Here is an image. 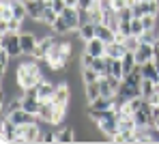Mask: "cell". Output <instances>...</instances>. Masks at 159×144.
<instances>
[{
	"label": "cell",
	"mask_w": 159,
	"mask_h": 144,
	"mask_svg": "<svg viewBox=\"0 0 159 144\" xmlns=\"http://www.w3.org/2000/svg\"><path fill=\"white\" fill-rule=\"evenodd\" d=\"M20 39H22V52H24V56H34V52L39 47V37L34 32H30V30H22Z\"/></svg>",
	"instance_id": "4"
},
{
	"label": "cell",
	"mask_w": 159,
	"mask_h": 144,
	"mask_svg": "<svg viewBox=\"0 0 159 144\" xmlns=\"http://www.w3.org/2000/svg\"><path fill=\"white\" fill-rule=\"evenodd\" d=\"M140 71H142V78H144V80H153L155 84L159 82V69H157V65H155L153 60L140 65Z\"/></svg>",
	"instance_id": "16"
},
{
	"label": "cell",
	"mask_w": 159,
	"mask_h": 144,
	"mask_svg": "<svg viewBox=\"0 0 159 144\" xmlns=\"http://www.w3.org/2000/svg\"><path fill=\"white\" fill-rule=\"evenodd\" d=\"M52 32L60 37V34H69V32H71V28H69V26H67V22H65V20L58 15V20L54 22V26H52Z\"/></svg>",
	"instance_id": "26"
},
{
	"label": "cell",
	"mask_w": 159,
	"mask_h": 144,
	"mask_svg": "<svg viewBox=\"0 0 159 144\" xmlns=\"http://www.w3.org/2000/svg\"><path fill=\"white\" fill-rule=\"evenodd\" d=\"M125 47L129 50V52H135L138 47H140V43H142V39L140 37H135V34H129V37H125Z\"/></svg>",
	"instance_id": "28"
},
{
	"label": "cell",
	"mask_w": 159,
	"mask_h": 144,
	"mask_svg": "<svg viewBox=\"0 0 159 144\" xmlns=\"http://www.w3.org/2000/svg\"><path fill=\"white\" fill-rule=\"evenodd\" d=\"M54 112H56V103L50 99V101H41V106H39V114H37V116H39V120H41V123L52 125Z\"/></svg>",
	"instance_id": "10"
},
{
	"label": "cell",
	"mask_w": 159,
	"mask_h": 144,
	"mask_svg": "<svg viewBox=\"0 0 159 144\" xmlns=\"http://www.w3.org/2000/svg\"><path fill=\"white\" fill-rule=\"evenodd\" d=\"M78 136H75V127H69V125H60L56 129V142L60 144H69V142H75Z\"/></svg>",
	"instance_id": "13"
},
{
	"label": "cell",
	"mask_w": 159,
	"mask_h": 144,
	"mask_svg": "<svg viewBox=\"0 0 159 144\" xmlns=\"http://www.w3.org/2000/svg\"><path fill=\"white\" fill-rule=\"evenodd\" d=\"M39 123H41V120H39ZM39 123H28V125L17 127L15 142H20V144L41 142V138H43V127H39Z\"/></svg>",
	"instance_id": "2"
},
{
	"label": "cell",
	"mask_w": 159,
	"mask_h": 144,
	"mask_svg": "<svg viewBox=\"0 0 159 144\" xmlns=\"http://www.w3.org/2000/svg\"><path fill=\"white\" fill-rule=\"evenodd\" d=\"M131 32L135 34V37H142V34L146 32V28H144V24H142L140 17H133L131 20Z\"/></svg>",
	"instance_id": "29"
},
{
	"label": "cell",
	"mask_w": 159,
	"mask_h": 144,
	"mask_svg": "<svg viewBox=\"0 0 159 144\" xmlns=\"http://www.w3.org/2000/svg\"><path fill=\"white\" fill-rule=\"evenodd\" d=\"M24 2H26V9H28V17L30 20H41L43 9L48 7L50 0H24Z\"/></svg>",
	"instance_id": "11"
},
{
	"label": "cell",
	"mask_w": 159,
	"mask_h": 144,
	"mask_svg": "<svg viewBox=\"0 0 159 144\" xmlns=\"http://www.w3.org/2000/svg\"><path fill=\"white\" fill-rule=\"evenodd\" d=\"M155 90H157V84H155L153 80H142V86H140V95H142L144 99H151Z\"/></svg>",
	"instance_id": "24"
},
{
	"label": "cell",
	"mask_w": 159,
	"mask_h": 144,
	"mask_svg": "<svg viewBox=\"0 0 159 144\" xmlns=\"http://www.w3.org/2000/svg\"><path fill=\"white\" fill-rule=\"evenodd\" d=\"M97 97H101V86H99V80H97V82H90V84H84V99H86V103L95 101Z\"/></svg>",
	"instance_id": "19"
},
{
	"label": "cell",
	"mask_w": 159,
	"mask_h": 144,
	"mask_svg": "<svg viewBox=\"0 0 159 144\" xmlns=\"http://www.w3.org/2000/svg\"><path fill=\"white\" fill-rule=\"evenodd\" d=\"M129 50L125 47V43L123 41H112V43H107V47H106V56L107 58H123L125 54H127Z\"/></svg>",
	"instance_id": "15"
},
{
	"label": "cell",
	"mask_w": 159,
	"mask_h": 144,
	"mask_svg": "<svg viewBox=\"0 0 159 144\" xmlns=\"http://www.w3.org/2000/svg\"><path fill=\"white\" fill-rule=\"evenodd\" d=\"M153 62L157 65V69H159V52H157V50H155V56H153Z\"/></svg>",
	"instance_id": "35"
},
{
	"label": "cell",
	"mask_w": 159,
	"mask_h": 144,
	"mask_svg": "<svg viewBox=\"0 0 159 144\" xmlns=\"http://www.w3.org/2000/svg\"><path fill=\"white\" fill-rule=\"evenodd\" d=\"M7 118H9V120H11L15 127H22V125H28V123H37V120H39V116H37V114H30V112H26L24 108L9 112V114H7Z\"/></svg>",
	"instance_id": "6"
},
{
	"label": "cell",
	"mask_w": 159,
	"mask_h": 144,
	"mask_svg": "<svg viewBox=\"0 0 159 144\" xmlns=\"http://www.w3.org/2000/svg\"><path fill=\"white\" fill-rule=\"evenodd\" d=\"M0 47H4L13 58L24 56L22 52V39H20V32H0Z\"/></svg>",
	"instance_id": "3"
},
{
	"label": "cell",
	"mask_w": 159,
	"mask_h": 144,
	"mask_svg": "<svg viewBox=\"0 0 159 144\" xmlns=\"http://www.w3.org/2000/svg\"><path fill=\"white\" fill-rule=\"evenodd\" d=\"M123 69H125V75L131 73L133 69H138V62H135V54H133V52H127V54L123 56Z\"/></svg>",
	"instance_id": "25"
},
{
	"label": "cell",
	"mask_w": 159,
	"mask_h": 144,
	"mask_svg": "<svg viewBox=\"0 0 159 144\" xmlns=\"http://www.w3.org/2000/svg\"><path fill=\"white\" fill-rule=\"evenodd\" d=\"M97 125V129L101 131V133H106L107 138L112 140L116 133H118V116H114V118H106V120H101V123H95Z\"/></svg>",
	"instance_id": "9"
},
{
	"label": "cell",
	"mask_w": 159,
	"mask_h": 144,
	"mask_svg": "<svg viewBox=\"0 0 159 144\" xmlns=\"http://www.w3.org/2000/svg\"><path fill=\"white\" fill-rule=\"evenodd\" d=\"M71 84L69 82H60V84H56V90H54V97L52 101L56 106H69L71 103Z\"/></svg>",
	"instance_id": "5"
},
{
	"label": "cell",
	"mask_w": 159,
	"mask_h": 144,
	"mask_svg": "<svg viewBox=\"0 0 159 144\" xmlns=\"http://www.w3.org/2000/svg\"><path fill=\"white\" fill-rule=\"evenodd\" d=\"M11 54L4 50V47H0V73H2V78L7 75V71H9V60H11Z\"/></svg>",
	"instance_id": "27"
},
{
	"label": "cell",
	"mask_w": 159,
	"mask_h": 144,
	"mask_svg": "<svg viewBox=\"0 0 159 144\" xmlns=\"http://www.w3.org/2000/svg\"><path fill=\"white\" fill-rule=\"evenodd\" d=\"M144 2H146V0H144Z\"/></svg>",
	"instance_id": "39"
},
{
	"label": "cell",
	"mask_w": 159,
	"mask_h": 144,
	"mask_svg": "<svg viewBox=\"0 0 159 144\" xmlns=\"http://www.w3.org/2000/svg\"><path fill=\"white\" fill-rule=\"evenodd\" d=\"M155 50L159 52V37H157V41H155Z\"/></svg>",
	"instance_id": "37"
},
{
	"label": "cell",
	"mask_w": 159,
	"mask_h": 144,
	"mask_svg": "<svg viewBox=\"0 0 159 144\" xmlns=\"http://www.w3.org/2000/svg\"><path fill=\"white\" fill-rule=\"evenodd\" d=\"M56 20H58V13H56V11L52 9V0H50V2H48V7L43 9V15H41V22H43V24H48V26L52 28V26H54V22H56Z\"/></svg>",
	"instance_id": "23"
},
{
	"label": "cell",
	"mask_w": 159,
	"mask_h": 144,
	"mask_svg": "<svg viewBox=\"0 0 159 144\" xmlns=\"http://www.w3.org/2000/svg\"><path fill=\"white\" fill-rule=\"evenodd\" d=\"M133 54H135V62H138V67H140V65L153 60V56H155V43H146V41H142L140 47H138Z\"/></svg>",
	"instance_id": "8"
},
{
	"label": "cell",
	"mask_w": 159,
	"mask_h": 144,
	"mask_svg": "<svg viewBox=\"0 0 159 144\" xmlns=\"http://www.w3.org/2000/svg\"><path fill=\"white\" fill-rule=\"evenodd\" d=\"M75 34L80 37V41H90V39H95L97 37V24H93V22H84L78 30H75Z\"/></svg>",
	"instance_id": "14"
},
{
	"label": "cell",
	"mask_w": 159,
	"mask_h": 144,
	"mask_svg": "<svg viewBox=\"0 0 159 144\" xmlns=\"http://www.w3.org/2000/svg\"><path fill=\"white\" fill-rule=\"evenodd\" d=\"M107 75H114V78H118V80H123V78H125V69H123V58H110Z\"/></svg>",
	"instance_id": "20"
},
{
	"label": "cell",
	"mask_w": 159,
	"mask_h": 144,
	"mask_svg": "<svg viewBox=\"0 0 159 144\" xmlns=\"http://www.w3.org/2000/svg\"><path fill=\"white\" fill-rule=\"evenodd\" d=\"M157 37H159V30H157Z\"/></svg>",
	"instance_id": "38"
},
{
	"label": "cell",
	"mask_w": 159,
	"mask_h": 144,
	"mask_svg": "<svg viewBox=\"0 0 159 144\" xmlns=\"http://www.w3.org/2000/svg\"><path fill=\"white\" fill-rule=\"evenodd\" d=\"M41 62H43V60H39V58L32 56V60H24V62L17 67V71H15V84L22 88V90L34 88L41 80H43Z\"/></svg>",
	"instance_id": "1"
},
{
	"label": "cell",
	"mask_w": 159,
	"mask_h": 144,
	"mask_svg": "<svg viewBox=\"0 0 159 144\" xmlns=\"http://www.w3.org/2000/svg\"><path fill=\"white\" fill-rule=\"evenodd\" d=\"M97 39H101L106 43H112V41H116V30L112 26H107L106 22H101V24H97Z\"/></svg>",
	"instance_id": "18"
},
{
	"label": "cell",
	"mask_w": 159,
	"mask_h": 144,
	"mask_svg": "<svg viewBox=\"0 0 159 144\" xmlns=\"http://www.w3.org/2000/svg\"><path fill=\"white\" fill-rule=\"evenodd\" d=\"M60 17L67 22V26L71 28V32H75V30L82 26V15H80L78 7H67V9L60 13Z\"/></svg>",
	"instance_id": "7"
},
{
	"label": "cell",
	"mask_w": 159,
	"mask_h": 144,
	"mask_svg": "<svg viewBox=\"0 0 159 144\" xmlns=\"http://www.w3.org/2000/svg\"><path fill=\"white\" fill-rule=\"evenodd\" d=\"M114 108V97H97L95 101L88 103V110H107Z\"/></svg>",
	"instance_id": "21"
},
{
	"label": "cell",
	"mask_w": 159,
	"mask_h": 144,
	"mask_svg": "<svg viewBox=\"0 0 159 144\" xmlns=\"http://www.w3.org/2000/svg\"><path fill=\"white\" fill-rule=\"evenodd\" d=\"M41 142H56V131H43Z\"/></svg>",
	"instance_id": "32"
},
{
	"label": "cell",
	"mask_w": 159,
	"mask_h": 144,
	"mask_svg": "<svg viewBox=\"0 0 159 144\" xmlns=\"http://www.w3.org/2000/svg\"><path fill=\"white\" fill-rule=\"evenodd\" d=\"M93 4H95V0H80L78 9H90Z\"/></svg>",
	"instance_id": "33"
},
{
	"label": "cell",
	"mask_w": 159,
	"mask_h": 144,
	"mask_svg": "<svg viewBox=\"0 0 159 144\" xmlns=\"http://www.w3.org/2000/svg\"><path fill=\"white\" fill-rule=\"evenodd\" d=\"M153 127H157V129H159V114L155 116V123H153Z\"/></svg>",
	"instance_id": "36"
},
{
	"label": "cell",
	"mask_w": 159,
	"mask_h": 144,
	"mask_svg": "<svg viewBox=\"0 0 159 144\" xmlns=\"http://www.w3.org/2000/svg\"><path fill=\"white\" fill-rule=\"evenodd\" d=\"M142 2H144V0H142ZM144 13L159 15V0H146V2H144Z\"/></svg>",
	"instance_id": "30"
},
{
	"label": "cell",
	"mask_w": 159,
	"mask_h": 144,
	"mask_svg": "<svg viewBox=\"0 0 159 144\" xmlns=\"http://www.w3.org/2000/svg\"><path fill=\"white\" fill-rule=\"evenodd\" d=\"M67 2V7H78L80 4V0H65Z\"/></svg>",
	"instance_id": "34"
},
{
	"label": "cell",
	"mask_w": 159,
	"mask_h": 144,
	"mask_svg": "<svg viewBox=\"0 0 159 144\" xmlns=\"http://www.w3.org/2000/svg\"><path fill=\"white\" fill-rule=\"evenodd\" d=\"M54 90H56V84L48 82V80H41V82L37 84V92H39V99H41V101H50L54 97Z\"/></svg>",
	"instance_id": "17"
},
{
	"label": "cell",
	"mask_w": 159,
	"mask_h": 144,
	"mask_svg": "<svg viewBox=\"0 0 159 144\" xmlns=\"http://www.w3.org/2000/svg\"><path fill=\"white\" fill-rule=\"evenodd\" d=\"M80 75H82V82H84V84L97 82V80L101 78V73H99V71H95L93 67H84V69H80Z\"/></svg>",
	"instance_id": "22"
},
{
	"label": "cell",
	"mask_w": 159,
	"mask_h": 144,
	"mask_svg": "<svg viewBox=\"0 0 159 144\" xmlns=\"http://www.w3.org/2000/svg\"><path fill=\"white\" fill-rule=\"evenodd\" d=\"M52 9L58 13V15H60V13L67 9V2H65V0H52Z\"/></svg>",
	"instance_id": "31"
},
{
	"label": "cell",
	"mask_w": 159,
	"mask_h": 144,
	"mask_svg": "<svg viewBox=\"0 0 159 144\" xmlns=\"http://www.w3.org/2000/svg\"><path fill=\"white\" fill-rule=\"evenodd\" d=\"M106 47H107V43H106V41H101V39H97V37L84 43V52L93 54L95 58H97V56H106Z\"/></svg>",
	"instance_id": "12"
}]
</instances>
